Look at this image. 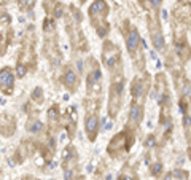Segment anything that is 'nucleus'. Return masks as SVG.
Here are the masks:
<instances>
[{"mask_svg":"<svg viewBox=\"0 0 191 180\" xmlns=\"http://www.w3.org/2000/svg\"><path fill=\"white\" fill-rule=\"evenodd\" d=\"M13 83H14V77H13V72L6 67V69H2L0 70V86L3 88L5 93H10L13 91Z\"/></svg>","mask_w":191,"mask_h":180,"instance_id":"nucleus-1","label":"nucleus"},{"mask_svg":"<svg viewBox=\"0 0 191 180\" xmlns=\"http://www.w3.org/2000/svg\"><path fill=\"white\" fill-rule=\"evenodd\" d=\"M139 42H140V37L137 34V30H131L129 35H127V49L131 53H135L137 51V46H139Z\"/></svg>","mask_w":191,"mask_h":180,"instance_id":"nucleus-2","label":"nucleus"},{"mask_svg":"<svg viewBox=\"0 0 191 180\" xmlns=\"http://www.w3.org/2000/svg\"><path fill=\"white\" fill-rule=\"evenodd\" d=\"M86 131H88L89 137L94 139V132H97V116L91 115L86 118Z\"/></svg>","mask_w":191,"mask_h":180,"instance_id":"nucleus-3","label":"nucleus"},{"mask_svg":"<svg viewBox=\"0 0 191 180\" xmlns=\"http://www.w3.org/2000/svg\"><path fill=\"white\" fill-rule=\"evenodd\" d=\"M107 10V5H105L104 0H96L91 6V13H100V11H105Z\"/></svg>","mask_w":191,"mask_h":180,"instance_id":"nucleus-4","label":"nucleus"},{"mask_svg":"<svg viewBox=\"0 0 191 180\" xmlns=\"http://www.w3.org/2000/svg\"><path fill=\"white\" fill-rule=\"evenodd\" d=\"M142 91H143V83L140 80H135L134 83H132V96L139 97L140 94H142Z\"/></svg>","mask_w":191,"mask_h":180,"instance_id":"nucleus-5","label":"nucleus"},{"mask_svg":"<svg viewBox=\"0 0 191 180\" xmlns=\"http://www.w3.org/2000/svg\"><path fill=\"white\" fill-rule=\"evenodd\" d=\"M140 107L139 105H132V108H131V118L132 120H135V121H139L140 120Z\"/></svg>","mask_w":191,"mask_h":180,"instance_id":"nucleus-6","label":"nucleus"},{"mask_svg":"<svg viewBox=\"0 0 191 180\" xmlns=\"http://www.w3.org/2000/svg\"><path fill=\"white\" fill-rule=\"evenodd\" d=\"M153 42H155V46H156L158 49H162V46H164V40H162V35H161V34H156V35H155Z\"/></svg>","mask_w":191,"mask_h":180,"instance_id":"nucleus-7","label":"nucleus"},{"mask_svg":"<svg viewBox=\"0 0 191 180\" xmlns=\"http://www.w3.org/2000/svg\"><path fill=\"white\" fill-rule=\"evenodd\" d=\"M75 81H77V78H75V73H73L72 70H69V72L65 73V83H67V85L70 86V85H73V83H75Z\"/></svg>","mask_w":191,"mask_h":180,"instance_id":"nucleus-8","label":"nucleus"},{"mask_svg":"<svg viewBox=\"0 0 191 180\" xmlns=\"http://www.w3.org/2000/svg\"><path fill=\"white\" fill-rule=\"evenodd\" d=\"M35 0H19V8H30L34 6Z\"/></svg>","mask_w":191,"mask_h":180,"instance_id":"nucleus-9","label":"nucleus"},{"mask_svg":"<svg viewBox=\"0 0 191 180\" xmlns=\"http://www.w3.org/2000/svg\"><path fill=\"white\" fill-rule=\"evenodd\" d=\"M26 72H27L26 65H24V64H19V65H18V69H16L18 77H19V78H24V77H26Z\"/></svg>","mask_w":191,"mask_h":180,"instance_id":"nucleus-10","label":"nucleus"},{"mask_svg":"<svg viewBox=\"0 0 191 180\" xmlns=\"http://www.w3.org/2000/svg\"><path fill=\"white\" fill-rule=\"evenodd\" d=\"M41 96H43V91H41V88H35L34 93H32V99H34V100H40Z\"/></svg>","mask_w":191,"mask_h":180,"instance_id":"nucleus-11","label":"nucleus"},{"mask_svg":"<svg viewBox=\"0 0 191 180\" xmlns=\"http://www.w3.org/2000/svg\"><path fill=\"white\" fill-rule=\"evenodd\" d=\"M41 128H43V124H41L40 121H35L34 124H30L29 131H32V132H38V131H41Z\"/></svg>","mask_w":191,"mask_h":180,"instance_id":"nucleus-12","label":"nucleus"},{"mask_svg":"<svg viewBox=\"0 0 191 180\" xmlns=\"http://www.w3.org/2000/svg\"><path fill=\"white\" fill-rule=\"evenodd\" d=\"M161 169H162L161 163H156V164L153 166V169H151V172H153V175H158L159 172H161Z\"/></svg>","mask_w":191,"mask_h":180,"instance_id":"nucleus-13","label":"nucleus"},{"mask_svg":"<svg viewBox=\"0 0 191 180\" xmlns=\"http://www.w3.org/2000/svg\"><path fill=\"white\" fill-rule=\"evenodd\" d=\"M153 145H155V137H153V136L147 137V140H145V147H153Z\"/></svg>","mask_w":191,"mask_h":180,"instance_id":"nucleus-14","label":"nucleus"},{"mask_svg":"<svg viewBox=\"0 0 191 180\" xmlns=\"http://www.w3.org/2000/svg\"><path fill=\"white\" fill-rule=\"evenodd\" d=\"M183 126H185V128H190L191 126V118H190L188 115L183 116Z\"/></svg>","mask_w":191,"mask_h":180,"instance_id":"nucleus-15","label":"nucleus"},{"mask_svg":"<svg viewBox=\"0 0 191 180\" xmlns=\"http://www.w3.org/2000/svg\"><path fill=\"white\" fill-rule=\"evenodd\" d=\"M54 16H56V18L62 16V8H61V6H56V13H54Z\"/></svg>","mask_w":191,"mask_h":180,"instance_id":"nucleus-16","label":"nucleus"},{"mask_svg":"<svg viewBox=\"0 0 191 180\" xmlns=\"http://www.w3.org/2000/svg\"><path fill=\"white\" fill-rule=\"evenodd\" d=\"M49 118H51V120L56 118V110H54V108H51V110H49Z\"/></svg>","mask_w":191,"mask_h":180,"instance_id":"nucleus-17","label":"nucleus"},{"mask_svg":"<svg viewBox=\"0 0 191 180\" xmlns=\"http://www.w3.org/2000/svg\"><path fill=\"white\" fill-rule=\"evenodd\" d=\"M64 175H65V179L69 180L70 177H72V172H70V171H65V174H64Z\"/></svg>","mask_w":191,"mask_h":180,"instance_id":"nucleus-18","label":"nucleus"},{"mask_svg":"<svg viewBox=\"0 0 191 180\" xmlns=\"http://www.w3.org/2000/svg\"><path fill=\"white\" fill-rule=\"evenodd\" d=\"M164 180H174V175H172V174L166 175V179H164Z\"/></svg>","mask_w":191,"mask_h":180,"instance_id":"nucleus-19","label":"nucleus"},{"mask_svg":"<svg viewBox=\"0 0 191 180\" xmlns=\"http://www.w3.org/2000/svg\"><path fill=\"white\" fill-rule=\"evenodd\" d=\"M121 180H131V179H129V177H123Z\"/></svg>","mask_w":191,"mask_h":180,"instance_id":"nucleus-20","label":"nucleus"},{"mask_svg":"<svg viewBox=\"0 0 191 180\" xmlns=\"http://www.w3.org/2000/svg\"><path fill=\"white\" fill-rule=\"evenodd\" d=\"M51 2H54V0H51Z\"/></svg>","mask_w":191,"mask_h":180,"instance_id":"nucleus-21","label":"nucleus"},{"mask_svg":"<svg viewBox=\"0 0 191 180\" xmlns=\"http://www.w3.org/2000/svg\"><path fill=\"white\" fill-rule=\"evenodd\" d=\"M83 2H84V0H83Z\"/></svg>","mask_w":191,"mask_h":180,"instance_id":"nucleus-22","label":"nucleus"}]
</instances>
